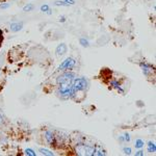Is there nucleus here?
Listing matches in <instances>:
<instances>
[{
	"label": "nucleus",
	"mask_w": 156,
	"mask_h": 156,
	"mask_svg": "<svg viewBox=\"0 0 156 156\" xmlns=\"http://www.w3.org/2000/svg\"><path fill=\"white\" fill-rule=\"evenodd\" d=\"M57 96L62 100H69V99H74L76 97V91L72 83H62L57 84L56 90Z\"/></svg>",
	"instance_id": "nucleus-1"
},
{
	"label": "nucleus",
	"mask_w": 156,
	"mask_h": 156,
	"mask_svg": "<svg viewBox=\"0 0 156 156\" xmlns=\"http://www.w3.org/2000/svg\"><path fill=\"white\" fill-rule=\"evenodd\" d=\"M75 152L77 155L93 156L95 152V145L86 142H78L75 146Z\"/></svg>",
	"instance_id": "nucleus-2"
},
{
	"label": "nucleus",
	"mask_w": 156,
	"mask_h": 156,
	"mask_svg": "<svg viewBox=\"0 0 156 156\" xmlns=\"http://www.w3.org/2000/svg\"><path fill=\"white\" fill-rule=\"evenodd\" d=\"M72 86H74L76 91V94L80 92H86L88 88L90 82L86 77H75L72 81Z\"/></svg>",
	"instance_id": "nucleus-3"
},
{
	"label": "nucleus",
	"mask_w": 156,
	"mask_h": 156,
	"mask_svg": "<svg viewBox=\"0 0 156 156\" xmlns=\"http://www.w3.org/2000/svg\"><path fill=\"white\" fill-rule=\"evenodd\" d=\"M76 77V74L71 71H62L60 75L57 76L55 81L57 84H62V83H72L74 78Z\"/></svg>",
	"instance_id": "nucleus-4"
},
{
	"label": "nucleus",
	"mask_w": 156,
	"mask_h": 156,
	"mask_svg": "<svg viewBox=\"0 0 156 156\" xmlns=\"http://www.w3.org/2000/svg\"><path fill=\"white\" fill-rule=\"evenodd\" d=\"M76 60L73 57H67L65 60H62V62L58 66L57 71H71L73 68H75Z\"/></svg>",
	"instance_id": "nucleus-5"
},
{
	"label": "nucleus",
	"mask_w": 156,
	"mask_h": 156,
	"mask_svg": "<svg viewBox=\"0 0 156 156\" xmlns=\"http://www.w3.org/2000/svg\"><path fill=\"white\" fill-rule=\"evenodd\" d=\"M140 68L142 69V72H143V74L146 76V77H150L151 74H152V72H154V67L151 64H149V62H145V60H142V62H140Z\"/></svg>",
	"instance_id": "nucleus-6"
},
{
	"label": "nucleus",
	"mask_w": 156,
	"mask_h": 156,
	"mask_svg": "<svg viewBox=\"0 0 156 156\" xmlns=\"http://www.w3.org/2000/svg\"><path fill=\"white\" fill-rule=\"evenodd\" d=\"M44 138H45V140H46V142H47V144L48 145H50V146H54L55 144V133L52 131V130H46L44 132Z\"/></svg>",
	"instance_id": "nucleus-7"
},
{
	"label": "nucleus",
	"mask_w": 156,
	"mask_h": 156,
	"mask_svg": "<svg viewBox=\"0 0 156 156\" xmlns=\"http://www.w3.org/2000/svg\"><path fill=\"white\" fill-rule=\"evenodd\" d=\"M67 50H68L67 45H66L65 43H62V44H60L56 47V49H55V54H56L57 56H62V55L66 54Z\"/></svg>",
	"instance_id": "nucleus-8"
},
{
	"label": "nucleus",
	"mask_w": 156,
	"mask_h": 156,
	"mask_svg": "<svg viewBox=\"0 0 156 156\" xmlns=\"http://www.w3.org/2000/svg\"><path fill=\"white\" fill-rule=\"evenodd\" d=\"M22 28H23V23L22 22H13L10 25V31H13V32H18V31L22 30Z\"/></svg>",
	"instance_id": "nucleus-9"
},
{
	"label": "nucleus",
	"mask_w": 156,
	"mask_h": 156,
	"mask_svg": "<svg viewBox=\"0 0 156 156\" xmlns=\"http://www.w3.org/2000/svg\"><path fill=\"white\" fill-rule=\"evenodd\" d=\"M106 150L103 149L101 146L95 145V152H94V155L96 156H105L106 155Z\"/></svg>",
	"instance_id": "nucleus-10"
},
{
	"label": "nucleus",
	"mask_w": 156,
	"mask_h": 156,
	"mask_svg": "<svg viewBox=\"0 0 156 156\" xmlns=\"http://www.w3.org/2000/svg\"><path fill=\"white\" fill-rule=\"evenodd\" d=\"M109 86L112 88H114V90H118L120 86H122V83L120 82L119 80H117V79H112L109 81Z\"/></svg>",
	"instance_id": "nucleus-11"
},
{
	"label": "nucleus",
	"mask_w": 156,
	"mask_h": 156,
	"mask_svg": "<svg viewBox=\"0 0 156 156\" xmlns=\"http://www.w3.org/2000/svg\"><path fill=\"white\" fill-rule=\"evenodd\" d=\"M147 150H148L149 153H154V152H156L155 143H153V142H148V144H147Z\"/></svg>",
	"instance_id": "nucleus-12"
},
{
	"label": "nucleus",
	"mask_w": 156,
	"mask_h": 156,
	"mask_svg": "<svg viewBox=\"0 0 156 156\" xmlns=\"http://www.w3.org/2000/svg\"><path fill=\"white\" fill-rule=\"evenodd\" d=\"M39 151H40V153H41L42 155H47V156H53V155H54V153H53L51 150H49V149L40 148Z\"/></svg>",
	"instance_id": "nucleus-13"
},
{
	"label": "nucleus",
	"mask_w": 156,
	"mask_h": 156,
	"mask_svg": "<svg viewBox=\"0 0 156 156\" xmlns=\"http://www.w3.org/2000/svg\"><path fill=\"white\" fill-rule=\"evenodd\" d=\"M144 145H145V143H144L143 140H140V138H138V140H135L134 142V146L136 149H142L144 147Z\"/></svg>",
	"instance_id": "nucleus-14"
},
{
	"label": "nucleus",
	"mask_w": 156,
	"mask_h": 156,
	"mask_svg": "<svg viewBox=\"0 0 156 156\" xmlns=\"http://www.w3.org/2000/svg\"><path fill=\"white\" fill-rule=\"evenodd\" d=\"M41 10L43 12V13H47L48 15H51V14H52L51 10H50L49 5H48V4H43V5H42Z\"/></svg>",
	"instance_id": "nucleus-15"
},
{
	"label": "nucleus",
	"mask_w": 156,
	"mask_h": 156,
	"mask_svg": "<svg viewBox=\"0 0 156 156\" xmlns=\"http://www.w3.org/2000/svg\"><path fill=\"white\" fill-rule=\"evenodd\" d=\"M79 43H80L81 46L86 47V48H88V47L90 46V43H88V41L86 39H84V38H81V39L79 40Z\"/></svg>",
	"instance_id": "nucleus-16"
},
{
	"label": "nucleus",
	"mask_w": 156,
	"mask_h": 156,
	"mask_svg": "<svg viewBox=\"0 0 156 156\" xmlns=\"http://www.w3.org/2000/svg\"><path fill=\"white\" fill-rule=\"evenodd\" d=\"M25 154L26 155H28V156H36V153L34 152L32 149H30V148H27V149H25Z\"/></svg>",
	"instance_id": "nucleus-17"
},
{
	"label": "nucleus",
	"mask_w": 156,
	"mask_h": 156,
	"mask_svg": "<svg viewBox=\"0 0 156 156\" xmlns=\"http://www.w3.org/2000/svg\"><path fill=\"white\" fill-rule=\"evenodd\" d=\"M31 10H34V4H31V3H28V4H26L25 6L23 8V12H31Z\"/></svg>",
	"instance_id": "nucleus-18"
},
{
	"label": "nucleus",
	"mask_w": 156,
	"mask_h": 156,
	"mask_svg": "<svg viewBox=\"0 0 156 156\" xmlns=\"http://www.w3.org/2000/svg\"><path fill=\"white\" fill-rule=\"evenodd\" d=\"M55 5H62V6H69L67 3L64 1V0H58V1H55L54 2Z\"/></svg>",
	"instance_id": "nucleus-19"
},
{
	"label": "nucleus",
	"mask_w": 156,
	"mask_h": 156,
	"mask_svg": "<svg viewBox=\"0 0 156 156\" xmlns=\"http://www.w3.org/2000/svg\"><path fill=\"white\" fill-rule=\"evenodd\" d=\"M8 8H10V3H8V2L0 3V8H2V10H8Z\"/></svg>",
	"instance_id": "nucleus-20"
},
{
	"label": "nucleus",
	"mask_w": 156,
	"mask_h": 156,
	"mask_svg": "<svg viewBox=\"0 0 156 156\" xmlns=\"http://www.w3.org/2000/svg\"><path fill=\"white\" fill-rule=\"evenodd\" d=\"M123 152H124L125 154H127V155H130L131 152H132V150H131V148H129V147H125V148H123Z\"/></svg>",
	"instance_id": "nucleus-21"
},
{
	"label": "nucleus",
	"mask_w": 156,
	"mask_h": 156,
	"mask_svg": "<svg viewBox=\"0 0 156 156\" xmlns=\"http://www.w3.org/2000/svg\"><path fill=\"white\" fill-rule=\"evenodd\" d=\"M123 138H124V142H130V134L129 133H125L124 135H123Z\"/></svg>",
	"instance_id": "nucleus-22"
},
{
	"label": "nucleus",
	"mask_w": 156,
	"mask_h": 156,
	"mask_svg": "<svg viewBox=\"0 0 156 156\" xmlns=\"http://www.w3.org/2000/svg\"><path fill=\"white\" fill-rule=\"evenodd\" d=\"M68 5H74L75 4V0H64Z\"/></svg>",
	"instance_id": "nucleus-23"
},
{
	"label": "nucleus",
	"mask_w": 156,
	"mask_h": 156,
	"mask_svg": "<svg viewBox=\"0 0 156 156\" xmlns=\"http://www.w3.org/2000/svg\"><path fill=\"white\" fill-rule=\"evenodd\" d=\"M135 155H136V156H144V151L140 149L138 152H135Z\"/></svg>",
	"instance_id": "nucleus-24"
},
{
	"label": "nucleus",
	"mask_w": 156,
	"mask_h": 156,
	"mask_svg": "<svg viewBox=\"0 0 156 156\" xmlns=\"http://www.w3.org/2000/svg\"><path fill=\"white\" fill-rule=\"evenodd\" d=\"M119 140L121 142V143H124V138H123V135H121L119 138Z\"/></svg>",
	"instance_id": "nucleus-25"
},
{
	"label": "nucleus",
	"mask_w": 156,
	"mask_h": 156,
	"mask_svg": "<svg viewBox=\"0 0 156 156\" xmlns=\"http://www.w3.org/2000/svg\"><path fill=\"white\" fill-rule=\"evenodd\" d=\"M3 124V118H2V116L0 114V125H2Z\"/></svg>",
	"instance_id": "nucleus-26"
},
{
	"label": "nucleus",
	"mask_w": 156,
	"mask_h": 156,
	"mask_svg": "<svg viewBox=\"0 0 156 156\" xmlns=\"http://www.w3.org/2000/svg\"><path fill=\"white\" fill-rule=\"evenodd\" d=\"M60 22H65V21H66L65 17H64V16H62V18H60Z\"/></svg>",
	"instance_id": "nucleus-27"
}]
</instances>
